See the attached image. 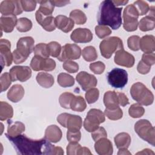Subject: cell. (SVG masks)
Segmentation results:
<instances>
[{
  "mask_svg": "<svg viewBox=\"0 0 155 155\" xmlns=\"http://www.w3.org/2000/svg\"><path fill=\"white\" fill-rule=\"evenodd\" d=\"M5 136L15 148L18 154H53L54 146L45 137L40 139H32L25 134L11 137L5 134Z\"/></svg>",
  "mask_w": 155,
  "mask_h": 155,
  "instance_id": "6da1fadb",
  "label": "cell"
},
{
  "mask_svg": "<svg viewBox=\"0 0 155 155\" xmlns=\"http://www.w3.org/2000/svg\"><path fill=\"white\" fill-rule=\"evenodd\" d=\"M122 7H116L112 1H102L97 13L99 25H108L113 30L118 29L122 24Z\"/></svg>",
  "mask_w": 155,
  "mask_h": 155,
  "instance_id": "7a4b0ae2",
  "label": "cell"
},
{
  "mask_svg": "<svg viewBox=\"0 0 155 155\" xmlns=\"http://www.w3.org/2000/svg\"><path fill=\"white\" fill-rule=\"evenodd\" d=\"M34 44L35 41L30 36L22 37L18 40L16 49L12 53L15 64H21L27 60L34 49Z\"/></svg>",
  "mask_w": 155,
  "mask_h": 155,
  "instance_id": "3957f363",
  "label": "cell"
},
{
  "mask_svg": "<svg viewBox=\"0 0 155 155\" xmlns=\"http://www.w3.org/2000/svg\"><path fill=\"white\" fill-rule=\"evenodd\" d=\"M130 94L132 98L140 105L148 106L151 105L154 101L153 93L141 82H136L132 85Z\"/></svg>",
  "mask_w": 155,
  "mask_h": 155,
  "instance_id": "277c9868",
  "label": "cell"
},
{
  "mask_svg": "<svg viewBox=\"0 0 155 155\" xmlns=\"http://www.w3.org/2000/svg\"><path fill=\"white\" fill-rule=\"evenodd\" d=\"M134 131L143 140L154 147L155 131L150 121L146 119H140L134 125Z\"/></svg>",
  "mask_w": 155,
  "mask_h": 155,
  "instance_id": "5b68a950",
  "label": "cell"
},
{
  "mask_svg": "<svg viewBox=\"0 0 155 155\" xmlns=\"http://www.w3.org/2000/svg\"><path fill=\"white\" fill-rule=\"evenodd\" d=\"M101 55L106 59H109L117 51L123 49L122 41L117 36H111L102 41L99 45Z\"/></svg>",
  "mask_w": 155,
  "mask_h": 155,
  "instance_id": "8992f818",
  "label": "cell"
},
{
  "mask_svg": "<svg viewBox=\"0 0 155 155\" xmlns=\"http://www.w3.org/2000/svg\"><path fill=\"white\" fill-rule=\"evenodd\" d=\"M105 120L104 114L100 110L92 108L88 111L84 121V128L88 132H93L99 128V125Z\"/></svg>",
  "mask_w": 155,
  "mask_h": 155,
  "instance_id": "52a82bcc",
  "label": "cell"
},
{
  "mask_svg": "<svg viewBox=\"0 0 155 155\" xmlns=\"http://www.w3.org/2000/svg\"><path fill=\"white\" fill-rule=\"evenodd\" d=\"M138 17L139 13L133 4L127 5L123 13V27L124 29L127 31L136 30L138 26Z\"/></svg>",
  "mask_w": 155,
  "mask_h": 155,
  "instance_id": "ba28073f",
  "label": "cell"
},
{
  "mask_svg": "<svg viewBox=\"0 0 155 155\" xmlns=\"http://www.w3.org/2000/svg\"><path fill=\"white\" fill-rule=\"evenodd\" d=\"M107 81L113 87L122 88L125 87L128 82V73L126 70L115 68L107 74Z\"/></svg>",
  "mask_w": 155,
  "mask_h": 155,
  "instance_id": "9c48e42d",
  "label": "cell"
},
{
  "mask_svg": "<svg viewBox=\"0 0 155 155\" xmlns=\"http://www.w3.org/2000/svg\"><path fill=\"white\" fill-rule=\"evenodd\" d=\"M81 54V49L75 44H66L62 47L61 53L57 58L59 61L65 62L78 59Z\"/></svg>",
  "mask_w": 155,
  "mask_h": 155,
  "instance_id": "30bf717a",
  "label": "cell"
},
{
  "mask_svg": "<svg viewBox=\"0 0 155 155\" xmlns=\"http://www.w3.org/2000/svg\"><path fill=\"white\" fill-rule=\"evenodd\" d=\"M30 67L35 71L40 70L51 71L54 70L56 62L50 58H44L39 56H35L30 62Z\"/></svg>",
  "mask_w": 155,
  "mask_h": 155,
  "instance_id": "8fae6325",
  "label": "cell"
},
{
  "mask_svg": "<svg viewBox=\"0 0 155 155\" xmlns=\"http://www.w3.org/2000/svg\"><path fill=\"white\" fill-rule=\"evenodd\" d=\"M20 1H3L0 5V12L2 16H16L22 13Z\"/></svg>",
  "mask_w": 155,
  "mask_h": 155,
  "instance_id": "7c38bea8",
  "label": "cell"
},
{
  "mask_svg": "<svg viewBox=\"0 0 155 155\" xmlns=\"http://www.w3.org/2000/svg\"><path fill=\"white\" fill-rule=\"evenodd\" d=\"M10 75L13 82H25L31 76V70L27 66H14L10 70Z\"/></svg>",
  "mask_w": 155,
  "mask_h": 155,
  "instance_id": "4fadbf2b",
  "label": "cell"
},
{
  "mask_svg": "<svg viewBox=\"0 0 155 155\" xmlns=\"http://www.w3.org/2000/svg\"><path fill=\"white\" fill-rule=\"evenodd\" d=\"M10 42L5 39H1L0 41V54L2 68L4 66L8 67L12 63L13 54L10 51Z\"/></svg>",
  "mask_w": 155,
  "mask_h": 155,
  "instance_id": "5bb4252c",
  "label": "cell"
},
{
  "mask_svg": "<svg viewBox=\"0 0 155 155\" xmlns=\"http://www.w3.org/2000/svg\"><path fill=\"white\" fill-rule=\"evenodd\" d=\"M76 79L84 91H87L96 87L97 83L96 77L86 71L79 72L76 75Z\"/></svg>",
  "mask_w": 155,
  "mask_h": 155,
  "instance_id": "9a60e30c",
  "label": "cell"
},
{
  "mask_svg": "<svg viewBox=\"0 0 155 155\" xmlns=\"http://www.w3.org/2000/svg\"><path fill=\"white\" fill-rule=\"evenodd\" d=\"M114 61L119 65L131 68L134 65L135 59L131 54L125 51L123 48L116 52Z\"/></svg>",
  "mask_w": 155,
  "mask_h": 155,
  "instance_id": "2e32d148",
  "label": "cell"
},
{
  "mask_svg": "<svg viewBox=\"0 0 155 155\" xmlns=\"http://www.w3.org/2000/svg\"><path fill=\"white\" fill-rule=\"evenodd\" d=\"M70 38L76 43H87L93 39V34L88 28H78L73 31Z\"/></svg>",
  "mask_w": 155,
  "mask_h": 155,
  "instance_id": "e0dca14e",
  "label": "cell"
},
{
  "mask_svg": "<svg viewBox=\"0 0 155 155\" xmlns=\"http://www.w3.org/2000/svg\"><path fill=\"white\" fill-rule=\"evenodd\" d=\"M35 18L38 23L47 31H52L55 30V18L52 16H45L41 14L38 10L35 13Z\"/></svg>",
  "mask_w": 155,
  "mask_h": 155,
  "instance_id": "ac0fdd59",
  "label": "cell"
},
{
  "mask_svg": "<svg viewBox=\"0 0 155 155\" xmlns=\"http://www.w3.org/2000/svg\"><path fill=\"white\" fill-rule=\"evenodd\" d=\"M94 149L99 155H111L113 151L112 143L107 137H103L96 141Z\"/></svg>",
  "mask_w": 155,
  "mask_h": 155,
  "instance_id": "d6986e66",
  "label": "cell"
},
{
  "mask_svg": "<svg viewBox=\"0 0 155 155\" xmlns=\"http://www.w3.org/2000/svg\"><path fill=\"white\" fill-rule=\"evenodd\" d=\"M150 13L148 16L142 18L138 24L139 29L142 31L153 30L155 27L154 8V7L150 8Z\"/></svg>",
  "mask_w": 155,
  "mask_h": 155,
  "instance_id": "ffe728a7",
  "label": "cell"
},
{
  "mask_svg": "<svg viewBox=\"0 0 155 155\" xmlns=\"http://www.w3.org/2000/svg\"><path fill=\"white\" fill-rule=\"evenodd\" d=\"M55 24L56 27L64 33L70 31L74 25L73 20L64 15H58L55 18Z\"/></svg>",
  "mask_w": 155,
  "mask_h": 155,
  "instance_id": "44dd1931",
  "label": "cell"
},
{
  "mask_svg": "<svg viewBox=\"0 0 155 155\" xmlns=\"http://www.w3.org/2000/svg\"><path fill=\"white\" fill-rule=\"evenodd\" d=\"M140 49L145 53H153L155 50V38L153 35H145L140 39Z\"/></svg>",
  "mask_w": 155,
  "mask_h": 155,
  "instance_id": "7402d4cb",
  "label": "cell"
},
{
  "mask_svg": "<svg viewBox=\"0 0 155 155\" xmlns=\"http://www.w3.org/2000/svg\"><path fill=\"white\" fill-rule=\"evenodd\" d=\"M61 130L56 125L48 126L45 131V138L49 142L57 143L62 138Z\"/></svg>",
  "mask_w": 155,
  "mask_h": 155,
  "instance_id": "603a6c76",
  "label": "cell"
},
{
  "mask_svg": "<svg viewBox=\"0 0 155 155\" xmlns=\"http://www.w3.org/2000/svg\"><path fill=\"white\" fill-rule=\"evenodd\" d=\"M17 18L16 16H2L0 18V26L1 31L5 33L12 32L15 25L17 24Z\"/></svg>",
  "mask_w": 155,
  "mask_h": 155,
  "instance_id": "cb8c5ba5",
  "label": "cell"
},
{
  "mask_svg": "<svg viewBox=\"0 0 155 155\" xmlns=\"http://www.w3.org/2000/svg\"><path fill=\"white\" fill-rule=\"evenodd\" d=\"M82 125V120L79 116L68 114L65 124V128H67L68 131H79L81 128Z\"/></svg>",
  "mask_w": 155,
  "mask_h": 155,
  "instance_id": "d4e9b609",
  "label": "cell"
},
{
  "mask_svg": "<svg viewBox=\"0 0 155 155\" xmlns=\"http://www.w3.org/2000/svg\"><path fill=\"white\" fill-rule=\"evenodd\" d=\"M24 95V89L21 85H13L7 93V98L12 102L16 103L21 101Z\"/></svg>",
  "mask_w": 155,
  "mask_h": 155,
  "instance_id": "484cf974",
  "label": "cell"
},
{
  "mask_svg": "<svg viewBox=\"0 0 155 155\" xmlns=\"http://www.w3.org/2000/svg\"><path fill=\"white\" fill-rule=\"evenodd\" d=\"M104 104L106 108L113 110L119 107V102L117 93L114 91H108L104 96Z\"/></svg>",
  "mask_w": 155,
  "mask_h": 155,
  "instance_id": "4316f807",
  "label": "cell"
},
{
  "mask_svg": "<svg viewBox=\"0 0 155 155\" xmlns=\"http://www.w3.org/2000/svg\"><path fill=\"white\" fill-rule=\"evenodd\" d=\"M25 125L19 121L12 122L11 120H8V127H7V134L11 137L17 136L21 134L25 131Z\"/></svg>",
  "mask_w": 155,
  "mask_h": 155,
  "instance_id": "83f0119b",
  "label": "cell"
},
{
  "mask_svg": "<svg viewBox=\"0 0 155 155\" xmlns=\"http://www.w3.org/2000/svg\"><path fill=\"white\" fill-rule=\"evenodd\" d=\"M36 79L39 85L45 88H50L54 84V78L51 74L47 73H39Z\"/></svg>",
  "mask_w": 155,
  "mask_h": 155,
  "instance_id": "f1b7e54d",
  "label": "cell"
},
{
  "mask_svg": "<svg viewBox=\"0 0 155 155\" xmlns=\"http://www.w3.org/2000/svg\"><path fill=\"white\" fill-rule=\"evenodd\" d=\"M114 143L118 149L128 148L131 143V137L127 133H120L114 137Z\"/></svg>",
  "mask_w": 155,
  "mask_h": 155,
  "instance_id": "f546056e",
  "label": "cell"
},
{
  "mask_svg": "<svg viewBox=\"0 0 155 155\" xmlns=\"http://www.w3.org/2000/svg\"><path fill=\"white\" fill-rule=\"evenodd\" d=\"M13 110L12 107L6 102H0V120L1 121L10 119L13 117Z\"/></svg>",
  "mask_w": 155,
  "mask_h": 155,
  "instance_id": "4dcf8cb0",
  "label": "cell"
},
{
  "mask_svg": "<svg viewBox=\"0 0 155 155\" xmlns=\"http://www.w3.org/2000/svg\"><path fill=\"white\" fill-rule=\"evenodd\" d=\"M37 2L40 4L38 11L41 14L45 16H51L55 6L53 1H41Z\"/></svg>",
  "mask_w": 155,
  "mask_h": 155,
  "instance_id": "1f68e13d",
  "label": "cell"
},
{
  "mask_svg": "<svg viewBox=\"0 0 155 155\" xmlns=\"http://www.w3.org/2000/svg\"><path fill=\"white\" fill-rule=\"evenodd\" d=\"M86 107V102L84 99L81 96H74L70 103V108L74 111L82 112L85 110Z\"/></svg>",
  "mask_w": 155,
  "mask_h": 155,
  "instance_id": "d6a6232c",
  "label": "cell"
},
{
  "mask_svg": "<svg viewBox=\"0 0 155 155\" xmlns=\"http://www.w3.org/2000/svg\"><path fill=\"white\" fill-rule=\"evenodd\" d=\"M58 83L64 88L70 87L74 84V79L73 76L67 73H61L58 76Z\"/></svg>",
  "mask_w": 155,
  "mask_h": 155,
  "instance_id": "836d02e7",
  "label": "cell"
},
{
  "mask_svg": "<svg viewBox=\"0 0 155 155\" xmlns=\"http://www.w3.org/2000/svg\"><path fill=\"white\" fill-rule=\"evenodd\" d=\"M70 18L78 25L84 24L87 21V16L85 13L78 9L74 10L70 12Z\"/></svg>",
  "mask_w": 155,
  "mask_h": 155,
  "instance_id": "e575fe53",
  "label": "cell"
},
{
  "mask_svg": "<svg viewBox=\"0 0 155 155\" xmlns=\"http://www.w3.org/2000/svg\"><path fill=\"white\" fill-rule=\"evenodd\" d=\"M84 59L87 62H92L95 61L97 58V54L96 48L93 46L85 47L82 51Z\"/></svg>",
  "mask_w": 155,
  "mask_h": 155,
  "instance_id": "d590c367",
  "label": "cell"
},
{
  "mask_svg": "<svg viewBox=\"0 0 155 155\" xmlns=\"http://www.w3.org/2000/svg\"><path fill=\"white\" fill-rule=\"evenodd\" d=\"M35 56H39L44 58H49L50 52L47 44L39 43L37 44L33 49Z\"/></svg>",
  "mask_w": 155,
  "mask_h": 155,
  "instance_id": "8d00e7d4",
  "label": "cell"
},
{
  "mask_svg": "<svg viewBox=\"0 0 155 155\" xmlns=\"http://www.w3.org/2000/svg\"><path fill=\"white\" fill-rule=\"evenodd\" d=\"M32 27L31 21L27 18H21L18 19L16 28L20 32H27Z\"/></svg>",
  "mask_w": 155,
  "mask_h": 155,
  "instance_id": "74e56055",
  "label": "cell"
},
{
  "mask_svg": "<svg viewBox=\"0 0 155 155\" xmlns=\"http://www.w3.org/2000/svg\"><path fill=\"white\" fill-rule=\"evenodd\" d=\"M144 108L139 104H134L131 105L128 109L129 115L133 118H139L144 114Z\"/></svg>",
  "mask_w": 155,
  "mask_h": 155,
  "instance_id": "f35d334b",
  "label": "cell"
},
{
  "mask_svg": "<svg viewBox=\"0 0 155 155\" xmlns=\"http://www.w3.org/2000/svg\"><path fill=\"white\" fill-rule=\"evenodd\" d=\"M74 95L71 93L65 92L61 94L59 98V102L61 106L65 109L70 108V103Z\"/></svg>",
  "mask_w": 155,
  "mask_h": 155,
  "instance_id": "ab89813d",
  "label": "cell"
},
{
  "mask_svg": "<svg viewBox=\"0 0 155 155\" xmlns=\"http://www.w3.org/2000/svg\"><path fill=\"white\" fill-rule=\"evenodd\" d=\"M104 114L109 119L113 120L120 119L123 116L122 110L120 108H119V107L113 110H109L106 108L104 111Z\"/></svg>",
  "mask_w": 155,
  "mask_h": 155,
  "instance_id": "60d3db41",
  "label": "cell"
},
{
  "mask_svg": "<svg viewBox=\"0 0 155 155\" xmlns=\"http://www.w3.org/2000/svg\"><path fill=\"white\" fill-rule=\"evenodd\" d=\"M133 5L136 8L139 16H142L146 15L150 10V7L147 2L144 1L139 0L133 3Z\"/></svg>",
  "mask_w": 155,
  "mask_h": 155,
  "instance_id": "b9f144b4",
  "label": "cell"
},
{
  "mask_svg": "<svg viewBox=\"0 0 155 155\" xmlns=\"http://www.w3.org/2000/svg\"><path fill=\"white\" fill-rule=\"evenodd\" d=\"M85 99L87 101V103L89 104H93L99 98V90L96 88H92L90 90H87L85 93Z\"/></svg>",
  "mask_w": 155,
  "mask_h": 155,
  "instance_id": "7bdbcfd3",
  "label": "cell"
},
{
  "mask_svg": "<svg viewBox=\"0 0 155 155\" xmlns=\"http://www.w3.org/2000/svg\"><path fill=\"white\" fill-rule=\"evenodd\" d=\"M50 52V55L54 58H58L61 51L62 47L59 43L56 41L50 42L47 44Z\"/></svg>",
  "mask_w": 155,
  "mask_h": 155,
  "instance_id": "ee69618b",
  "label": "cell"
},
{
  "mask_svg": "<svg viewBox=\"0 0 155 155\" xmlns=\"http://www.w3.org/2000/svg\"><path fill=\"white\" fill-rule=\"evenodd\" d=\"M12 78L10 77V73L5 72L1 74L0 78V84H1V92H3L8 89L12 84Z\"/></svg>",
  "mask_w": 155,
  "mask_h": 155,
  "instance_id": "f6af8a7d",
  "label": "cell"
},
{
  "mask_svg": "<svg viewBox=\"0 0 155 155\" xmlns=\"http://www.w3.org/2000/svg\"><path fill=\"white\" fill-rule=\"evenodd\" d=\"M140 37L136 35H133L129 37L127 40V44L128 48L133 51H138L140 49Z\"/></svg>",
  "mask_w": 155,
  "mask_h": 155,
  "instance_id": "bcb514c9",
  "label": "cell"
},
{
  "mask_svg": "<svg viewBox=\"0 0 155 155\" xmlns=\"http://www.w3.org/2000/svg\"><path fill=\"white\" fill-rule=\"evenodd\" d=\"M95 33L101 39H103L111 33V29L105 25H97L95 27Z\"/></svg>",
  "mask_w": 155,
  "mask_h": 155,
  "instance_id": "7dc6e473",
  "label": "cell"
},
{
  "mask_svg": "<svg viewBox=\"0 0 155 155\" xmlns=\"http://www.w3.org/2000/svg\"><path fill=\"white\" fill-rule=\"evenodd\" d=\"M105 68V64L101 61L95 62L90 64V70L93 71L94 73L97 74H102L104 71Z\"/></svg>",
  "mask_w": 155,
  "mask_h": 155,
  "instance_id": "c3c4849f",
  "label": "cell"
},
{
  "mask_svg": "<svg viewBox=\"0 0 155 155\" xmlns=\"http://www.w3.org/2000/svg\"><path fill=\"white\" fill-rule=\"evenodd\" d=\"M62 67L65 70L70 73H76L79 70V65L76 62L71 61L64 62Z\"/></svg>",
  "mask_w": 155,
  "mask_h": 155,
  "instance_id": "681fc988",
  "label": "cell"
},
{
  "mask_svg": "<svg viewBox=\"0 0 155 155\" xmlns=\"http://www.w3.org/2000/svg\"><path fill=\"white\" fill-rule=\"evenodd\" d=\"M81 146L78 142H70L67 147V154L68 155H78V153Z\"/></svg>",
  "mask_w": 155,
  "mask_h": 155,
  "instance_id": "f907efd6",
  "label": "cell"
},
{
  "mask_svg": "<svg viewBox=\"0 0 155 155\" xmlns=\"http://www.w3.org/2000/svg\"><path fill=\"white\" fill-rule=\"evenodd\" d=\"M91 137H92L93 139L96 142L101 138L107 137V133L104 127H99V128L97 129H96L95 131L92 132Z\"/></svg>",
  "mask_w": 155,
  "mask_h": 155,
  "instance_id": "816d5d0a",
  "label": "cell"
},
{
  "mask_svg": "<svg viewBox=\"0 0 155 155\" xmlns=\"http://www.w3.org/2000/svg\"><path fill=\"white\" fill-rule=\"evenodd\" d=\"M23 10L25 12L33 11L36 6V1H20Z\"/></svg>",
  "mask_w": 155,
  "mask_h": 155,
  "instance_id": "f5cc1de1",
  "label": "cell"
},
{
  "mask_svg": "<svg viewBox=\"0 0 155 155\" xmlns=\"http://www.w3.org/2000/svg\"><path fill=\"white\" fill-rule=\"evenodd\" d=\"M81 137L80 131H68L67 133V139L69 142H79Z\"/></svg>",
  "mask_w": 155,
  "mask_h": 155,
  "instance_id": "db71d44e",
  "label": "cell"
},
{
  "mask_svg": "<svg viewBox=\"0 0 155 155\" xmlns=\"http://www.w3.org/2000/svg\"><path fill=\"white\" fill-rule=\"evenodd\" d=\"M144 63L151 66L155 63V54L154 53H143L142 56V60Z\"/></svg>",
  "mask_w": 155,
  "mask_h": 155,
  "instance_id": "11a10c76",
  "label": "cell"
},
{
  "mask_svg": "<svg viewBox=\"0 0 155 155\" xmlns=\"http://www.w3.org/2000/svg\"><path fill=\"white\" fill-rule=\"evenodd\" d=\"M151 69V66L144 63L142 61H140L137 66V70L138 72L142 74H145L149 73Z\"/></svg>",
  "mask_w": 155,
  "mask_h": 155,
  "instance_id": "9f6ffc18",
  "label": "cell"
},
{
  "mask_svg": "<svg viewBox=\"0 0 155 155\" xmlns=\"http://www.w3.org/2000/svg\"><path fill=\"white\" fill-rule=\"evenodd\" d=\"M117 94L118 97L119 104L120 105H121L122 107H125L127 105L129 104V100L124 93H120V92H117Z\"/></svg>",
  "mask_w": 155,
  "mask_h": 155,
  "instance_id": "6f0895ef",
  "label": "cell"
},
{
  "mask_svg": "<svg viewBox=\"0 0 155 155\" xmlns=\"http://www.w3.org/2000/svg\"><path fill=\"white\" fill-rule=\"evenodd\" d=\"M82 154H91V153L90 152V150L87 148V147H82L79 149L78 155H82Z\"/></svg>",
  "mask_w": 155,
  "mask_h": 155,
  "instance_id": "680465c9",
  "label": "cell"
},
{
  "mask_svg": "<svg viewBox=\"0 0 155 155\" xmlns=\"http://www.w3.org/2000/svg\"><path fill=\"white\" fill-rule=\"evenodd\" d=\"M54 5L56 7H62L67 4L70 3V1H53Z\"/></svg>",
  "mask_w": 155,
  "mask_h": 155,
  "instance_id": "91938a15",
  "label": "cell"
},
{
  "mask_svg": "<svg viewBox=\"0 0 155 155\" xmlns=\"http://www.w3.org/2000/svg\"><path fill=\"white\" fill-rule=\"evenodd\" d=\"M53 154L62 155V154H64V151L61 147L54 146V149H53Z\"/></svg>",
  "mask_w": 155,
  "mask_h": 155,
  "instance_id": "94428289",
  "label": "cell"
},
{
  "mask_svg": "<svg viewBox=\"0 0 155 155\" xmlns=\"http://www.w3.org/2000/svg\"><path fill=\"white\" fill-rule=\"evenodd\" d=\"M154 154V153L151 150L148 149V148L144 149L142 151H140V152H138L136 153V154Z\"/></svg>",
  "mask_w": 155,
  "mask_h": 155,
  "instance_id": "6125c7cd",
  "label": "cell"
},
{
  "mask_svg": "<svg viewBox=\"0 0 155 155\" xmlns=\"http://www.w3.org/2000/svg\"><path fill=\"white\" fill-rule=\"evenodd\" d=\"M112 2L116 7L119 5H124L128 2V1H112Z\"/></svg>",
  "mask_w": 155,
  "mask_h": 155,
  "instance_id": "be15d7a7",
  "label": "cell"
},
{
  "mask_svg": "<svg viewBox=\"0 0 155 155\" xmlns=\"http://www.w3.org/2000/svg\"><path fill=\"white\" fill-rule=\"evenodd\" d=\"M117 154H131V153L127 150V148H120L117 153Z\"/></svg>",
  "mask_w": 155,
  "mask_h": 155,
  "instance_id": "e7e4bbea",
  "label": "cell"
}]
</instances>
